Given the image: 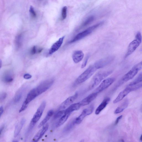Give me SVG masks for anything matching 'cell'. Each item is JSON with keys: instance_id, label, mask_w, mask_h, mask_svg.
<instances>
[{"instance_id": "obj_22", "label": "cell", "mask_w": 142, "mask_h": 142, "mask_svg": "<svg viewBox=\"0 0 142 142\" xmlns=\"http://www.w3.org/2000/svg\"><path fill=\"white\" fill-rule=\"evenodd\" d=\"M128 105V100L127 99H126L116 109L115 111V113L118 114L122 112L127 108Z\"/></svg>"}, {"instance_id": "obj_6", "label": "cell", "mask_w": 142, "mask_h": 142, "mask_svg": "<svg viewBox=\"0 0 142 142\" xmlns=\"http://www.w3.org/2000/svg\"><path fill=\"white\" fill-rule=\"evenodd\" d=\"M115 80L114 78H109L103 80L96 89L95 92L97 94L103 91L111 86Z\"/></svg>"}, {"instance_id": "obj_37", "label": "cell", "mask_w": 142, "mask_h": 142, "mask_svg": "<svg viewBox=\"0 0 142 142\" xmlns=\"http://www.w3.org/2000/svg\"><path fill=\"white\" fill-rule=\"evenodd\" d=\"M32 77V76L30 75V74H25L24 76V78L25 79H29Z\"/></svg>"}, {"instance_id": "obj_4", "label": "cell", "mask_w": 142, "mask_h": 142, "mask_svg": "<svg viewBox=\"0 0 142 142\" xmlns=\"http://www.w3.org/2000/svg\"><path fill=\"white\" fill-rule=\"evenodd\" d=\"M142 40L141 34L140 32H138L136 35L135 40L131 42L129 45L125 56V58L132 54L136 50L141 43Z\"/></svg>"}, {"instance_id": "obj_19", "label": "cell", "mask_w": 142, "mask_h": 142, "mask_svg": "<svg viewBox=\"0 0 142 142\" xmlns=\"http://www.w3.org/2000/svg\"><path fill=\"white\" fill-rule=\"evenodd\" d=\"M110 100V99L109 97L106 98L101 103V104L98 106L95 111V114L96 115H99L103 110L109 103Z\"/></svg>"}, {"instance_id": "obj_20", "label": "cell", "mask_w": 142, "mask_h": 142, "mask_svg": "<svg viewBox=\"0 0 142 142\" xmlns=\"http://www.w3.org/2000/svg\"><path fill=\"white\" fill-rule=\"evenodd\" d=\"M81 106L79 103L72 104L65 110V114L70 115L73 112L79 110Z\"/></svg>"}, {"instance_id": "obj_35", "label": "cell", "mask_w": 142, "mask_h": 142, "mask_svg": "<svg viewBox=\"0 0 142 142\" xmlns=\"http://www.w3.org/2000/svg\"><path fill=\"white\" fill-rule=\"evenodd\" d=\"M7 96V94L5 93H1L0 96V100L1 102L4 101Z\"/></svg>"}, {"instance_id": "obj_14", "label": "cell", "mask_w": 142, "mask_h": 142, "mask_svg": "<svg viewBox=\"0 0 142 142\" xmlns=\"http://www.w3.org/2000/svg\"><path fill=\"white\" fill-rule=\"evenodd\" d=\"M65 36H63L60 38L58 40L56 41L55 43L53 45L49 52V54L51 55L55 52L57 51L61 47Z\"/></svg>"}, {"instance_id": "obj_18", "label": "cell", "mask_w": 142, "mask_h": 142, "mask_svg": "<svg viewBox=\"0 0 142 142\" xmlns=\"http://www.w3.org/2000/svg\"><path fill=\"white\" fill-rule=\"evenodd\" d=\"M2 79L3 81L5 83H11L13 79L12 73L11 71L10 70L6 71L3 74Z\"/></svg>"}, {"instance_id": "obj_16", "label": "cell", "mask_w": 142, "mask_h": 142, "mask_svg": "<svg viewBox=\"0 0 142 142\" xmlns=\"http://www.w3.org/2000/svg\"><path fill=\"white\" fill-rule=\"evenodd\" d=\"M49 127L48 124H47L43 127L35 136L32 140L33 142H37L45 134L48 130Z\"/></svg>"}, {"instance_id": "obj_10", "label": "cell", "mask_w": 142, "mask_h": 142, "mask_svg": "<svg viewBox=\"0 0 142 142\" xmlns=\"http://www.w3.org/2000/svg\"><path fill=\"white\" fill-rule=\"evenodd\" d=\"M39 95L36 87H35L32 90L28 93L23 103L28 105L30 102Z\"/></svg>"}, {"instance_id": "obj_40", "label": "cell", "mask_w": 142, "mask_h": 142, "mask_svg": "<svg viewBox=\"0 0 142 142\" xmlns=\"http://www.w3.org/2000/svg\"><path fill=\"white\" fill-rule=\"evenodd\" d=\"M3 112H4V110H3V107L2 106H1V108H0V112H1V117L2 115Z\"/></svg>"}, {"instance_id": "obj_25", "label": "cell", "mask_w": 142, "mask_h": 142, "mask_svg": "<svg viewBox=\"0 0 142 142\" xmlns=\"http://www.w3.org/2000/svg\"><path fill=\"white\" fill-rule=\"evenodd\" d=\"M22 35L20 34L16 37L15 40V44L16 48L17 49L19 48L22 45Z\"/></svg>"}, {"instance_id": "obj_1", "label": "cell", "mask_w": 142, "mask_h": 142, "mask_svg": "<svg viewBox=\"0 0 142 142\" xmlns=\"http://www.w3.org/2000/svg\"><path fill=\"white\" fill-rule=\"evenodd\" d=\"M112 73V70H106L101 71L97 73L92 79L89 87V89L91 90L97 86L103 80Z\"/></svg>"}, {"instance_id": "obj_27", "label": "cell", "mask_w": 142, "mask_h": 142, "mask_svg": "<svg viewBox=\"0 0 142 142\" xmlns=\"http://www.w3.org/2000/svg\"><path fill=\"white\" fill-rule=\"evenodd\" d=\"M76 124L74 122V120L70 122L65 127L64 130V132L65 133H67L69 132L73 128Z\"/></svg>"}, {"instance_id": "obj_9", "label": "cell", "mask_w": 142, "mask_h": 142, "mask_svg": "<svg viewBox=\"0 0 142 142\" xmlns=\"http://www.w3.org/2000/svg\"><path fill=\"white\" fill-rule=\"evenodd\" d=\"M113 59L112 56H109L101 59L96 62L94 65L97 69L103 68L110 63Z\"/></svg>"}, {"instance_id": "obj_30", "label": "cell", "mask_w": 142, "mask_h": 142, "mask_svg": "<svg viewBox=\"0 0 142 142\" xmlns=\"http://www.w3.org/2000/svg\"><path fill=\"white\" fill-rule=\"evenodd\" d=\"M65 110H62L57 113L54 116V118L55 119H57L61 118L65 114Z\"/></svg>"}, {"instance_id": "obj_21", "label": "cell", "mask_w": 142, "mask_h": 142, "mask_svg": "<svg viewBox=\"0 0 142 142\" xmlns=\"http://www.w3.org/2000/svg\"><path fill=\"white\" fill-rule=\"evenodd\" d=\"M26 120L23 119L17 123L15 127V131H14V137H16L18 136Z\"/></svg>"}, {"instance_id": "obj_32", "label": "cell", "mask_w": 142, "mask_h": 142, "mask_svg": "<svg viewBox=\"0 0 142 142\" xmlns=\"http://www.w3.org/2000/svg\"><path fill=\"white\" fill-rule=\"evenodd\" d=\"M30 12L31 17L34 19L36 17L37 14L35 11L34 10L33 6H31L30 8Z\"/></svg>"}, {"instance_id": "obj_17", "label": "cell", "mask_w": 142, "mask_h": 142, "mask_svg": "<svg viewBox=\"0 0 142 142\" xmlns=\"http://www.w3.org/2000/svg\"><path fill=\"white\" fill-rule=\"evenodd\" d=\"M84 55L81 50L74 51L72 55V58L74 62L76 63H79L83 59Z\"/></svg>"}, {"instance_id": "obj_39", "label": "cell", "mask_w": 142, "mask_h": 142, "mask_svg": "<svg viewBox=\"0 0 142 142\" xmlns=\"http://www.w3.org/2000/svg\"><path fill=\"white\" fill-rule=\"evenodd\" d=\"M4 127L5 126L4 125H3L1 127V129H0V132H1V133H1L0 135H1V136L2 134V133L3 130H4Z\"/></svg>"}, {"instance_id": "obj_41", "label": "cell", "mask_w": 142, "mask_h": 142, "mask_svg": "<svg viewBox=\"0 0 142 142\" xmlns=\"http://www.w3.org/2000/svg\"><path fill=\"white\" fill-rule=\"evenodd\" d=\"M140 140L142 141V135L141 136L140 138Z\"/></svg>"}, {"instance_id": "obj_33", "label": "cell", "mask_w": 142, "mask_h": 142, "mask_svg": "<svg viewBox=\"0 0 142 142\" xmlns=\"http://www.w3.org/2000/svg\"><path fill=\"white\" fill-rule=\"evenodd\" d=\"M90 56L89 55H87L86 58L84 60V61L82 65L81 66V68H84V67L86 66L87 64V63L88 61V60Z\"/></svg>"}, {"instance_id": "obj_15", "label": "cell", "mask_w": 142, "mask_h": 142, "mask_svg": "<svg viewBox=\"0 0 142 142\" xmlns=\"http://www.w3.org/2000/svg\"><path fill=\"white\" fill-rule=\"evenodd\" d=\"M98 94L96 92L92 93L88 96L79 103L81 106L86 105L89 104L90 103L93 101L97 96Z\"/></svg>"}, {"instance_id": "obj_13", "label": "cell", "mask_w": 142, "mask_h": 142, "mask_svg": "<svg viewBox=\"0 0 142 142\" xmlns=\"http://www.w3.org/2000/svg\"><path fill=\"white\" fill-rule=\"evenodd\" d=\"M139 70L134 66L132 69L123 77L122 80L124 82H127L132 79L136 76Z\"/></svg>"}, {"instance_id": "obj_8", "label": "cell", "mask_w": 142, "mask_h": 142, "mask_svg": "<svg viewBox=\"0 0 142 142\" xmlns=\"http://www.w3.org/2000/svg\"><path fill=\"white\" fill-rule=\"evenodd\" d=\"M46 105L45 101L42 102L34 115L31 122L35 124L40 120L42 116Z\"/></svg>"}, {"instance_id": "obj_12", "label": "cell", "mask_w": 142, "mask_h": 142, "mask_svg": "<svg viewBox=\"0 0 142 142\" xmlns=\"http://www.w3.org/2000/svg\"><path fill=\"white\" fill-rule=\"evenodd\" d=\"M133 91L132 89L130 86L127 87L119 94L118 97L113 101V103L116 104L121 101L130 92Z\"/></svg>"}, {"instance_id": "obj_23", "label": "cell", "mask_w": 142, "mask_h": 142, "mask_svg": "<svg viewBox=\"0 0 142 142\" xmlns=\"http://www.w3.org/2000/svg\"><path fill=\"white\" fill-rule=\"evenodd\" d=\"M53 111L52 110H50L49 111L45 118L40 123L39 125L38 126V128H40L42 126H44L50 119L51 117L53 115Z\"/></svg>"}, {"instance_id": "obj_42", "label": "cell", "mask_w": 142, "mask_h": 142, "mask_svg": "<svg viewBox=\"0 0 142 142\" xmlns=\"http://www.w3.org/2000/svg\"><path fill=\"white\" fill-rule=\"evenodd\" d=\"M38 1H41V0H38Z\"/></svg>"}, {"instance_id": "obj_36", "label": "cell", "mask_w": 142, "mask_h": 142, "mask_svg": "<svg viewBox=\"0 0 142 142\" xmlns=\"http://www.w3.org/2000/svg\"><path fill=\"white\" fill-rule=\"evenodd\" d=\"M134 66L139 71L142 69V61L135 65Z\"/></svg>"}, {"instance_id": "obj_5", "label": "cell", "mask_w": 142, "mask_h": 142, "mask_svg": "<svg viewBox=\"0 0 142 142\" xmlns=\"http://www.w3.org/2000/svg\"><path fill=\"white\" fill-rule=\"evenodd\" d=\"M54 80L50 79L42 82L36 88L40 95L44 93L50 88L54 83Z\"/></svg>"}, {"instance_id": "obj_26", "label": "cell", "mask_w": 142, "mask_h": 142, "mask_svg": "<svg viewBox=\"0 0 142 142\" xmlns=\"http://www.w3.org/2000/svg\"><path fill=\"white\" fill-rule=\"evenodd\" d=\"M94 19V17L93 16H90L85 20L84 22L81 24L79 28V29L86 26L90 24L92 22H93Z\"/></svg>"}, {"instance_id": "obj_28", "label": "cell", "mask_w": 142, "mask_h": 142, "mask_svg": "<svg viewBox=\"0 0 142 142\" xmlns=\"http://www.w3.org/2000/svg\"><path fill=\"white\" fill-rule=\"evenodd\" d=\"M141 82H142V72L138 75L135 79L129 84V86H133V85L137 84Z\"/></svg>"}, {"instance_id": "obj_2", "label": "cell", "mask_w": 142, "mask_h": 142, "mask_svg": "<svg viewBox=\"0 0 142 142\" xmlns=\"http://www.w3.org/2000/svg\"><path fill=\"white\" fill-rule=\"evenodd\" d=\"M97 70L94 65L90 66L76 80L75 83L79 85L86 81L93 75Z\"/></svg>"}, {"instance_id": "obj_31", "label": "cell", "mask_w": 142, "mask_h": 142, "mask_svg": "<svg viewBox=\"0 0 142 142\" xmlns=\"http://www.w3.org/2000/svg\"><path fill=\"white\" fill-rule=\"evenodd\" d=\"M67 7L66 6L64 7L62 10V20H65L67 17Z\"/></svg>"}, {"instance_id": "obj_11", "label": "cell", "mask_w": 142, "mask_h": 142, "mask_svg": "<svg viewBox=\"0 0 142 142\" xmlns=\"http://www.w3.org/2000/svg\"><path fill=\"white\" fill-rule=\"evenodd\" d=\"M78 96V94L76 93L75 94L67 98L60 105V109H64L69 106L75 101Z\"/></svg>"}, {"instance_id": "obj_29", "label": "cell", "mask_w": 142, "mask_h": 142, "mask_svg": "<svg viewBox=\"0 0 142 142\" xmlns=\"http://www.w3.org/2000/svg\"><path fill=\"white\" fill-rule=\"evenodd\" d=\"M23 90H20L17 92L14 98V101L18 102L20 101L22 98L23 94Z\"/></svg>"}, {"instance_id": "obj_7", "label": "cell", "mask_w": 142, "mask_h": 142, "mask_svg": "<svg viewBox=\"0 0 142 142\" xmlns=\"http://www.w3.org/2000/svg\"><path fill=\"white\" fill-rule=\"evenodd\" d=\"M94 108V106L92 105L88 108L84 109L80 115L75 120H74L75 124H80L82 122L85 117L90 115L93 113Z\"/></svg>"}, {"instance_id": "obj_24", "label": "cell", "mask_w": 142, "mask_h": 142, "mask_svg": "<svg viewBox=\"0 0 142 142\" xmlns=\"http://www.w3.org/2000/svg\"><path fill=\"white\" fill-rule=\"evenodd\" d=\"M70 115L69 114H65L60 118L59 121L56 124V127H58L63 125L68 119Z\"/></svg>"}, {"instance_id": "obj_34", "label": "cell", "mask_w": 142, "mask_h": 142, "mask_svg": "<svg viewBox=\"0 0 142 142\" xmlns=\"http://www.w3.org/2000/svg\"><path fill=\"white\" fill-rule=\"evenodd\" d=\"M38 49L36 47L34 46L31 48V51L30 53L31 55H34L37 53H38Z\"/></svg>"}, {"instance_id": "obj_38", "label": "cell", "mask_w": 142, "mask_h": 142, "mask_svg": "<svg viewBox=\"0 0 142 142\" xmlns=\"http://www.w3.org/2000/svg\"><path fill=\"white\" fill-rule=\"evenodd\" d=\"M122 118V116L121 115L117 119L116 121L115 122V125H117V124L118 123H119V121Z\"/></svg>"}, {"instance_id": "obj_3", "label": "cell", "mask_w": 142, "mask_h": 142, "mask_svg": "<svg viewBox=\"0 0 142 142\" xmlns=\"http://www.w3.org/2000/svg\"><path fill=\"white\" fill-rule=\"evenodd\" d=\"M104 22H101L94 25L88 28L86 30L81 32L77 34L72 40L69 42V43H72L79 41L91 34L96 29L102 25Z\"/></svg>"}]
</instances>
